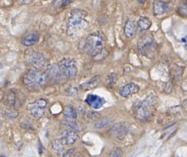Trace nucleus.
<instances>
[{
    "mask_svg": "<svg viewBox=\"0 0 187 157\" xmlns=\"http://www.w3.org/2000/svg\"><path fill=\"white\" fill-rule=\"evenodd\" d=\"M110 123H111V121H110V119H108V118H103V119H100V120H98L96 123L95 128H97V129H103V128L108 126Z\"/></svg>",
    "mask_w": 187,
    "mask_h": 157,
    "instance_id": "21",
    "label": "nucleus"
},
{
    "mask_svg": "<svg viewBox=\"0 0 187 157\" xmlns=\"http://www.w3.org/2000/svg\"><path fill=\"white\" fill-rule=\"evenodd\" d=\"M137 23H136L134 20H127L124 27L125 35L129 38H133L137 31Z\"/></svg>",
    "mask_w": 187,
    "mask_h": 157,
    "instance_id": "15",
    "label": "nucleus"
},
{
    "mask_svg": "<svg viewBox=\"0 0 187 157\" xmlns=\"http://www.w3.org/2000/svg\"><path fill=\"white\" fill-rule=\"evenodd\" d=\"M178 12L182 16L187 17V1L182 2L178 8Z\"/></svg>",
    "mask_w": 187,
    "mask_h": 157,
    "instance_id": "23",
    "label": "nucleus"
},
{
    "mask_svg": "<svg viewBox=\"0 0 187 157\" xmlns=\"http://www.w3.org/2000/svg\"><path fill=\"white\" fill-rule=\"evenodd\" d=\"M71 2H72V0H65V1H64V5H69V4L71 3Z\"/></svg>",
    "mask_w": 187,
    "mask_h": 157,
    "instance_id": "29",
    "label": "nucleus"
},
{
    "mask_svg": "<svg viewBox=\"0 0 187 157\" xmlns=\"http://www.w3.org/2000/svg\"><path fill=\"white\" fill-rule=\"evenodd\" d=\"M139 90V87L136 83H129L120 89V94L123 97H129L131 95L135 94Z\"/></svg>",
    "mask_w": 187,
    "mask_h": 157,
    "instance_id": "14",
    "label": "nucleus"
},
{
    "mask_svg": "<svg viewBox=\"0 0 187 157\" xmlns=\"http://www.w3.org/2000/svg\"><path fill=\"white\" fill-rule=\"evenodd\" d=\"M117 80V75L115 73H110L107 78V86L109 87H112L115 85Z\"/></svg>",
    "mask_w": 187,
    "mask_h": 157,
    "instance_id": "22",
    "label": "nucleus"
},
{
    "mask_svg": "<svg viewBox=\"0 0 187 157\" xmlns=\"http://www.w3.org/2000/svg\"><path fill=\"white\" fill-rule=\"evenodd\" d=\"M129 131V126L127 123L124 122H120L110 127L109 133L113 138L122 140L125 138Z\"/></svg>",
    "mask_w": 187,
    "mask_h": 157,
    "instance_id": "10",
    "label": "nucleus"
},
{
    "mask_svg": "<svg viewBox=\"0 0 187 157\" xmlns=\"http://www.w3.org/2000/svg\"><path fill=\"white\" fill-rule=\"evenodd\" d=\"M85 102L94 110L100 109L103 106L105 103L104 98L96 94H89L87 95L85 99Z\"/></svg>",
    "mask_w": 187,
    "mask_h": 157,
    "instance_id": "11",
    "label": "nucleus"
},
{
    "mask_svg": "<svg viewBox=\"0 0 187 157\" xmlns=\"http://www.w3.org/2000/svg\"><path fill=\"white\" fill-rule=\"evenodd\" d=\"M39 41V34L37 32H31L25 35L21 40V43L23 45L26 47H30L34 44H37Z\"/></svg>",
    "mask_w": 187,
    "mask_h": 157,
    "instance_id": "17",
    "label": "nucleus"
},
{
    "mask_svg": "<svg viewBox=\"0 0 187 157\" xmlns=\"http://www.w3.org/2000/svg\"><path fill=\"white\" fill-rule=\"evenodd\" d=\"M106 44V38L103 32L100 31L90 33L85 38L83 50L86 54L91 57H97L103 51Z\"/></svg>",
    "mask_w": 187,
    "mask_h": 157,
    "instance_id": "4",
    "label": "nucleus"
},
{
    "mask_svg": "<svg viewBox=\"0 0 187 157\" xmlns=\"http://www.w3.org/2000/svg\"><path fill=\"white\" fill-rule=\"evenodd\" d=\"M1 157H5V156H1Z\"/></svg>",
    "mask_w": 187,
    "mask_h": 157,
    "instance_id": "36",
    "label": "nucleus"
},
{
    "mask_svg": "<svg viewBox=\"0 0 187 157\" xmlns=\"http://www.w3.org/2000/svg\"><path fill=\"white\" fill-rule=\"evenodd\" d=\"M138 51L142 55L151 57L156 51L154 40L150 34H146L138 40Z\"/></svg>",
    "mask_w": 187,
    "mask_h": 157,
    "instance_id": "7",
    "label": "nucleus"
},
{
    "mask_svg": "<svg viewBox=\"0 0 187 157\" xmlns=\"http://www.w3.org/2000/svg\"><path fill=\"white\" fill-rule=\"evenodd\" d=\"M0 123H1V114H0Z\"/></svg>",
    "mask_w": 187,
    "mask_h": 157,
    "instance_id": "33",
    "label": "nucleus"
},
{
    "mask_svg": "<svg viewBox=\"0 0 187 157\" xmlns=\"http://www.w3.org/2000/svg\"><path fill=\"white\" fill-rule=\"evenodd\" d=\"M61 139H54L52 142V148L58 155H61L64 151V146Z\"/></svg>",
    "mask_w": 187,
    "mask_h": 157,
    "instance_id": "20",
    "label": "nucleus"
},
{
    "mask_svg": "<svg viewBox=\"0 0 187 157\" xmlns=\"http://www.w3.org/2000/svg\"><path fill=\"white\" fill-rule=\"evenodd\" d=\"M169 6V4L163 1H159V0H155L153 2V14L155 15H163L165 12L168 11Z\"/></svg>",
    "mask_w": 187,
    "mask_h": 157,
    "instance_id": "16",
    "label": "nucleus"
},
{
    "mask_svg": "<svg viewBox=\"0 0 187 157\" xmlns=\"http://www.w3.org/2000/svg\"><path fill=\"white\" fill-rule=\"evenodd\" d=\"M48 104L45 99H38L28 106V111L31 116L38 119L44 115V109Z\"/></svg>",
    "mask_w": 187,
    "mask_h": 157,
    "instance_id": "9",
    "label": "nucleus"
},
{
    "mask_svg": "<svg viewBox=\"0 0 187 157\" xmlns=\"http://www.w3.org/2000/svg\"><path fill=\"white\" fill-rule=\"evenodd\" d=\"M38 148H39V153H40V154H42L43 146H42V145H41V142H39V146H38Z\"/></svg>",
    "mask_w": 187,
    "mask_h": 157,
    "instance_id": "28",
    "label": "nucleus"
},
{
    "mask_svg": "<svg viewBox=\"0 0 187 157\" xmlns=\"http://www.w3.org/2000/svg\"><path fill=\"white\" fill-rule=\"evenodd\" d=\"M159 1H163V0H159Z\"/></svg>",
    "mask_w": 187,
    "mask_h": 157,
    "instance_id": "35",
    "label": "nucleus"
},
{
    "mask_svg": "<svg viewBox=\"0 0 187 157\" xmlns=\"http://www.w3.org/2000/svg\"><path fill=\"white\" fill-rule=\"evenodd\" d=\"M123 152L120 148H114L110 152L109 157H123Z\"/></svg>",
    "mask_w": 187,
    "mask_h": 157,
    "instance_id": "24",
    "label": "nucleus"
},
{
    "mask_svg": "<svg viewBox=\"0 0 187 157\" xmlns=\"http://www.w3.org/2000/svg\"><path fill=\"white\" fill-rule=\"evenodd\" d=\"M74 157H83V156L81 155H80V154H77V155H75V156Z\"/></svg>",
    "mask_w": 187,
    "mask_h": 157,
    "instance_id": "32",
    "label": "nucleus"
},
{
    "mask_svg": "<svg viewBox=\"0 0 187 157\" xmlns=\"http://www.w3.org/2000/svg\"><path fill=\"white\" fill-rule=\"evenodd\" d=\"M101 81V76L95 75L87 80V81L84 82L80 85V88L84 91H89V90L95 89L97 86L100 84Z\"/></svg>",
    "mask_w": 187,
    "mask_h": 157,
    "instance_id": "13",
    "label": "nucleus"
},
{
    "mask_svg": "<svg viewBox=\"0 0 187 157\" xmlns=\"http://www.w3.org/2000/svg\"><path fill=\"white\" fill-rule=\"evenodd\" d=\"M64 115L67 119H76L77 116V111L71 105H67L64 110Z\"/></svg>",
    "mask_w": 187,
    "mask_h": 157,
    "instance_id": "19",
    "label": "nucleus"
},
{
    "mask_svg": "<svg viewBox=\"0 0 187 157\" xmlns=\"http://www.w3.org/2000/svg\"><path fill=\"white\" fill-rule=\"evenodd\" d=\"M33 0H18V3L22 4V5H26V4H29L32 2Z\"/></svg>",
    "mask_w": 187,
    "mask_h": 157,
    "instance_id": "27",
    "label": "nucleus"
},
{
    "mask_svg": "<svg viewBox=\"0 0 187 157\" xmlns=\"http://www.w3.org/2000/svg\"><path fill=\"white\" fill-rule=\"evenodd\" d=\"M49 81L48 74L43 70H29L22 77V83L30 91H39L45 88Z\"/></svg>",
    "mask_w": 187,
    "mask_h": 157,
    "instance_id": "3",
    "label": "nucleus"
},
{
    "mask_svg": "<svg viewBox=\"0 0 187 157\" xmlns=\"http://www.w3.org/2000/svg\"><path fill=\"white\" fill-rule=\"evenodd\" d=\"M158 100L156 96L150 94L142 101H139L133 106L134 116L138 120L141 122L149 121L156 110Z\"/></svg>",
    "mask_w": 187,
    "mask_h": 157,
    "instance_id": "1",
    "label": "nucleus"
},
{
    "mask_svg": "<svg viewBox=\"0 0 187 157\" xmlns=\"http://www.w3.org/2000/svg\"><path fill=\"white\" fill-rule=\"evenodd\" d=\"M183 105H184V106H186V107H187V99L185 100V101L183 102Z\"/></svg>",
    "mask_w": 187,
    "mask_h": 157,
    "instance_id": "31",
    "label": "nucleus"
},
{
    "mask_svg": "<svg viewBox=\"0 0 187 157\" xmlns=\"http://www.w3.org/2000/svg\"><path fill=\"white\" fill-rule=\"evenodd\" d=\"M172 83H170V82H167V83H166V85H165L164 91L166 92V93H169L171 91H172Z\"/></svg>",
    "mask_w": 187,
    "mask_h": 157,
    "instance_id": "26",
    "label": "nucleus"
},
{
    "mask_svg": "<svg viewBox=\"0 0 187 157\" xmlns=\"http://www.w3.org/2000/svg\"><path fill=\"white\" fill-rule=\"evenodd\" d=\"M88 24V14L85 10L76 8L71 11L67 17V34L69 36L77 35Z\"/></svg>",
    "mask_w": 187,
    "mask_h": 157,
    "instance_id": "2",
    "label": "nucleus"
},
{
    "mask_svg": "<svg viewBox=\"0 0 187 157\" xmlns=\"http://www.w3.org/2000/svg\"><path fill=\"white\" fill-rule=\"evenodd\" d=\"M25 60L34 70H44L49 67L48 59L44 55L33 49H27L25 51Z\"/></svg>",
    "mask_w": 187,
    "mask_h": 157,
    "instance_id": "6",
    "label": "nucleus"
},
{
    "mask_svg": "<svg viewBox=\"0 0 187 157\" xmlns=\"http://www.w3.org/2000/svg\"><path fill=\"white\" fill-rule=\"evenodd\" d=\"M58 66L65 78L69 80L76 78L77 74V66L75 59L73 57H65L60 61Z\"/></svg>",
    "mask_w": 187,
    "mask_h": 157,
    "instance_id": "8",
    "label": "nucleus"
},
{
    "mask_svg": "<svg viewBox=\"0 0 187 157\" xmlns=\"http://www.w3.org/2000/svg\"><path fill=\"white\" fill-rule=\"evenodd\" d=\"M151 25H152L151 20L146 16H141L137 21L138 27H139V29L142 30V31L148 30L151 27Z\"/></svg>",
    "mask_w": 187,
    "mask_h": 157,
    "instance_id": "18",
    "label": "nucleus"
},
{
    "mask_svg": "<svg viewBox=\"0 0 187 157\" xmlns=\"http://www.w3.org/2000/svg\"><path fill=\"white\" fill-rule=\"evenodd\" d=\"M74 156H75V149H68V150L66 151L62 155V157H74Z\"/></svg>",
    "mask_w": 187,
    "mask_h": 157,
    "instance_id": "25",
    "label": "nucleus"
},
{
    "mask_svg": "<svg viewBox=\"0 0 187 157\" xmlns=\"http://www.w3.org/2000/svg\"><path fill=\"white\" fill-rule=\"evenodd\" d=\"M146 0H137V2H139V3H144Z\"/></svg>",
    "mask_w": 187,
    "mask_h": 157,
    "instance_id": "30",
    "label": "nucleus"
},
{
    "mask_svg": "<svg viewBox=\"0 0 187 157\" xmlns=\"http://www.w3.org/2000/svg\"><path fill=\"white\" fill-rule=\"evenodd\" d=\"M0 99L2 103L11 109L16 110L21 107L25 102V95L20 91V90L8 89L2 93Z\"/></svg>",
    "mask_w": 187,
    "mask_h": 157,
    "instance_id": "5",
    "label": "nucleus"
},
{
    "mask_svg": "<svg viewBox=\"0 0 187 157\" xmlns=\"http://www.w3.org/2000/svg\"><path fill=\"white\" fill-rule=\"evenodd\" d=\"M78 139L77 132L73 129H66L61 134V140L65 145H73Z\"/></svg>",
    "mask_w": 187,
    "mask_h": 157,
    "instance_id": "12",
    "label": "nucleus"
},
{
    "mask_svg": "<svg viewBox=\"0 0 187 157\" xmlns=\"http://www.w3.org/2000/svg\"><path fill=\"white\" fill-rule=\"evenodd\" d=\"M1 66H2V64H0V67H1Z\"/></svg>",
    "mask_w": 187,
    "mask_h": 157,
    "instance_id": "34",
    "label": "nucleus"
}]
</instances>
